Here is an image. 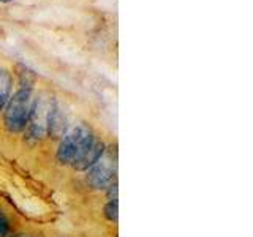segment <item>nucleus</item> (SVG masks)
<instances>
[{
    "label": "nucleus",
    "mask_w": 253,
    "mask_h": 237,
    "mask_svg": "<svg viewBox=\"0 0 253 237\" xmlns=\"http://www.w3.org/2000/svg\"><path fill=\"white\" fill-rule=\"evenodd\" d=\"M119 205H117V201H108L105 204V207H103V215L108 221L111 223H117V218H119Z\"/></svg>",
    "instance_id": "9"
},
{
    "label": "nucleus",
    "mask_w": 253,
    "mask_h": 237,
    "mask_svg": "<svg viewBox=\"0 0 253 237\" xmlns=\"http://www.w3.org/2000/svg\"><path fill=\"white\" fill-rule=\"evenodd\" d=\"M93 133L87 125L79 123L73 126L68 133H65L60 139V144L57 152H55V160L63 166H71L76 158L81 155V152L89 144Z\"/></svg>",
    "instance_id": "2"
},
{
    "label": "nucleus",
    "mask_w": 253,
    "mask_h": 237,
    "mask_svg": "<svg viewBox=\"0 0 253 237\" xmlns=\"http://www.w3.org/2000/svg\"><path fill=\"white\" fill-rule=\"evenodd\" d=\"M32 105H34L32 90L19 89L16 93H13V97H10L5 106V128L10 133H21L26 130L32 113Z\"/></svg>",
    "instance_id": "1"
},
{
    "label": "nucleus",
    "mask_w": 253,
    "mask_h": 237,
    "mask_svg": "<svg viewBox=\"0 0 253 237\" xmlns=\"http://www.w3.org/2000/svg\"><path fill=\"white\" fill-rule=\"evenodd\" d=\"M105 150H106V144L97 136V134H93L92 139L89 141V144H87L85 149L81 152V155H79L76 158V161L71 164V168L79 172L90 169L92 166L103 157Z\"/></svg>",
    "instance_id": "5"
},
{
    "label": "nucleus",
    "mask_w": 253,
    "mask_h": 237,
    "mask_svg": "<svg viewBox=\"0 0 253 237\" xmlns=\"http://www.w3.org/2000/svg\"><path fill=\"white\" fill-rule=\"evenodd\" d=\"M117 180H114L109 187H106V199L108 201H117Z\"/></svg>",
    "instance_id": "11"
},
{
    "label": "nucleus",
    "mask_w": 253,
    "mask_h": 237,
    "mask_svg": "<svg viewBox=\"0 0 253 237\" xmlns=\"http://www.w3.org/2000/svg\"><path fill=\"white\" fill-rule=\"evenodd\" d=\"M13 76L8 70L0 68V111H3L8 100L11 97Z\"/></svg>",
    "instance_id": "7"
},
{
    "label": "nucleus",
    "mask_w": 253,
    "mask_h": 237,
    "mask_svg": "<svg viewBox=\"0 0 253 237\" xmlns=\"http://www.w3.org/2000/svg\"><path fill=\"white\" fill-rule=\"evenodd\" d=\"M8 237H34V236L29 233H14V234H10Z\"/></svg>",
    "instance_id": "12"
},
{
    "label": "nucleus",
    "mask_w": 253,
    "mask_h": 237,
    "mask_svg": "<svg viewBox=\"0 0 253 237\" xmlns=\"http://www.w3.org/2000/svg\"><path fill=\"white\" fill-rule=\"evenodd\" d=\"M16 75H18V78H19L21 89H29V90L34 89V84H35V73L34 71L29 70L24 65H18L16 67Z\"/></svg>",
    "instance_id": "8"
},
{
    "label": "nucleus",
    "mask_w": 253,
    "mask_h": 237,
    "mask_svg": "<svg viewBox=\"0 0 253 237\" xmlns=\"http://www.w3.org/2000/svg\"><path fill=\"white\" fill-rule=\"evenodd\" d=\"M117 172V152L114 149L106 147L105 154L90 169H87L85 182L92 190H106L116 180Z\"/></svg>",
    "instance_id": "3"
},
{
    "label": "nucleus",
    "mask_w": 253,
    "mask_h": 237,
    "mask_svg": "<svg viewBox=\"0 0 253 237\" xmlns=\"http://www.w3.org/2000/svg\"><path fill=\"white\" fill-rule=\"evenodd\" d=\"M11 233V221L5 212L0 210V237H8Z\"/></svg>",
    "instance_id": "10"
},
{
    "label": "nucleus",
    "mask_w": 253,
    "mask_h": 237,
    "mask_svg": "<svg viewBox=\"0 0 253 237\" xmlns=\"http://www.w3.org/2000/svg\"><path fill=\"white\" fill-rule=\"evenodd\" d=\"M67 133V117L63 111L57 105V101H52V106L47 116V134L54 139H62L63 134Z\"/></svg>",
    "instance_id": "6"
},
{
    "label": "nucleus",
    "mask_w": 253,
    "mask_h": 237,
    "mask_svg": "<svg viewBox=\"0 0 253 237\" xmlns=\"http://www.w3.org/2000/svg\"><path fill=\"white\" fill-rule=\"evenodd\" d=\"M0 2H3V3H8V2H11V0H0Z\"/></svg>",
    "instance_id": "13"
},
{
    "label": "nucleus",
    "mask_w": 253,
    "mask_h": 237,
    "mask_svg": "<svg viewBox=\"0 0 253 237\" xmlns=\"http://www.w3.org/2000/svg\"><path fill=\"white\" fill-rule=\"evenodd\" d=\"M52 101L54 98H46V97H40L34 100L29 123L26 126V130H24L26 131L27 141L38 142L47 134V116H49Z\"/></svg>",
    "instance_id": "4"
}]
</instances>
